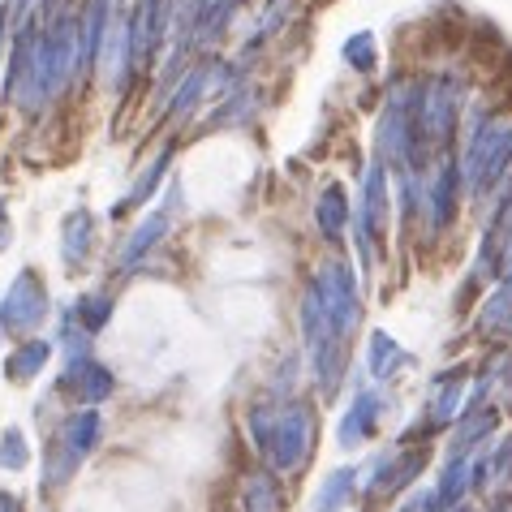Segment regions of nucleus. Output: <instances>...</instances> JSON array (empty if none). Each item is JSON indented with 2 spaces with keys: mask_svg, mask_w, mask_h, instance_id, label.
<instances>
[{
  "mask_svg": "<svg viewBox=\"0 0 512 512\" xmlns=\"http://www.w3.org/2000/svg\"><path fill=\"white\" fill-rule=\"evenodd\" d=\"M48 315V293H44V280L35 272H22L18 280L9 284L5 302H0V323H5V332L13 336H26L35 332L39 319Z\"/></svg>",
  "mask_w": 512,
  "mask_h": 512,
  "instance_id": "f03ea898",
  "label": "nucleus"
},
{
  "mask_svg": "<svg viewBox=\"0 0 512 512\" xmlns=\"http://www.w3.org/2000/svg\"><path fill=\"white\" fill-rule=\"evenodd\" d=\"M371 418H375V401L371 396H362V401L353 405V414L340 422V444H358V439L371 431Z\"/></svg>",
  "mask_w": 512,
  "mask_h": 512,
  "instance_id": "1a4fd4ad",
  "label": "nucleus"
},
{
  "mask_svg": "<svg viewBox=\"0 0 512 512\" xmlns=\"http://www.w3.org/2000/svg\"><path fill=\"white\" fill-rule=\"evenodd\" d=\"M0 512H22L18 508V495H0Z\"/></svg>",
  "mask_w": 512,
  "mask_h": 512,
  "instance_id": "4468645a",
  "label": "nucleus"
},
{
  "mask_svg": "<svg viewBox=\"0 0 512 512\" xmlns=\"http://www.w3.org/2000/svg\"><path fill=\"white\" fill-rule=\"evenodd\" d=\"M349 495H353V469H336V474L319 487L315 508H319V512H340V508L349 504Z\"/></svg>",
  "mask_w": 512,
  "mask_h": 512,
  "instance_id": "423d86ee",
  "label": "nucleus"
},
{
  "mask_svg": "<svg viewBox=\"0 0 512 512\" xmlns=\"http://www.w3.org/2000/svg\"><path fill=\"white\" fill-rule=\"evenodd\" d=\"M78 315H82V323H87L91 332H95V327L112 315V306L104 302V297H82V302H78Z\"/></svg>",
  "mask_w": 512,
  "mask_h": 512,
  "instance_id": "ddd939ff",
  "label": "nucleus"
},
{
  "mask_svg": "<svg viewBox=\"0 0 512 512\" xmlns=\"http://www.w3.org/2000/svg\"><path fill=\"white\" fill-rule=\"evenodd\" d=\"M263 435V452H267V465L289 474L306 461L310 452V414L302 405H289L284 414H276V426L272 431H259Z\"/></svg>",
  "mask_w": 512,
  "mask_h": 512,
  "instance_id": "f257e3e1",
  "label": "nucleus"
},
{
  "mask_svg": "<svg viewBox=\"0 0 512 512\" xmlns=\"http://www.w3.org/2000/svg\"><path fill=\"white\" fill-rule=\"evenodd\" d=\"M26 461H31L26 439H22L18 426H9V431L0 435V465H5V469H26Z\"/></svg>",
  "mask_w": 512,
  "mask_h": 512,
  "instance_id": "9d476101",
  "label": "nucleus"
},
{
  "mask_svg": "<svg viewBox=\"0 0 512 512\" xmlns=\"http://www.w3.org/2000/svg\"><path fill=\"white\" fill-rule=\"evenodd\" d=\"M164 224H168V216H155V220L142 224V229L130 237V246L121 250V267H134V263H138V254H147V250L155 246V237L164 233Z\"/></svg>",
  "mask_w": 512,
  "mask_h": 512,
  "instance_id": "6e6552de",
  "label": "nucleus"
},
{
  "mask_svg": "<svg viewBox=\"0 0 512 512\" xmlns=\"http://www.w3.org/2000/svg\"><path fill=\"white\" fill-rule=\"evenodd\" d=\"M69 388H78L82 401L95 405V401H104L108 396L112 375L104 371V366H95V362H78V366H69Z\"/></svg>",
  "mask_w": 512,
  "mask_h": 512,
  "instance_id": "20e7f679",
  "label": "nucleus"
},
{
  "mask_svg": "<svg viewBox=\"0 0 512 512\" xmlns=\"http://www.w3.org/2000/svg\"><path fill=\"white\" fill-rule=\"evenodd\" d=\"M276 487L267 478H254L246 487V512H276Z\"/></svg>",
  "mask_w": 512,
  "mask_h": 512,
  "instance_id": "9b49d317",
  "label": "nucleus"
},
{
  "mask_svg": "<svg viewBox=\"0 0 512 512\" xmlns=\"http://www.w3.org/2000/svg\"><path fill=\"white\" fill-rule=\"evenodd\" d=\"M0 220H5V207H0ZM5 241H9V233L0 229V250H5Z\"/></svg>",
  "mask_w": 512,
  "mask_h": 512,
  "instance_id": "2eb2a0df",
  "label": "nucleus"
},
{
  "mask_svg": "<svg viewBox=\"0 0 512 512\" xmlns=\"http://www.w3.org/2000/svg\"><path fill=\"white\" fill-rule=\"evenodd\" d=\"M87 246H91V220H87V211H78L65 224V263H82L87 259Z\"/></svg>",
  "mask_w": 512,
  "mask_h": 512,
  "instance_id": "0eeeda50",
  "label": "nucleus"
},
{
  "mask_svg": "<svg viewBox=\"0 0 512 512\" xmlns=\"http://www.w3.org/2000/svg\"><path fill=\"white\" fill-rule=\"evenodd\" d=\"M95 439H99V414H78V418H69L65 422V431H61V465H52V482H61L69 469H74L87 452L95 448Z\"/></svg>",
  "mask_w": 512,
  "mask_h": 512,
  "instance_id": "7ed1b4c3",
  "label": "nucleus"
},
{
  "mask_svg": "<svg viewBox=\"0 0 512 512\" xmlns=\"http://www.w3.org/2000/svg\"><path fill=\"white\" fill-rule=\"evenodd\" d=\"M48 353H52L48 340H26V345L18 353H9V362H5L9 379H31V375H39V371H44V362H48Z\"/></svg>",
  "mask_w": 512,
  "mask_h": 512,
  "instance_id": "39448f33",
  "label": "nucleus"
},
{
  "mask_svg": "<svg viewBox=\"0 0 512 512\" xmlns=\"http://www.w3.org/2000/svg\"><path fill=\"white\" fill-rule=\"evenodd\" d=\"M340 220H345V207H340V194L332 190L323 198V207H319V224H323V233L327 237H336L340 233Z\"/></svg>",
  "mask_w": 512,
  "mask_h": 512,
  "instance_id": "f8f14e48",
  "label": "nucleus"
}]
</instances>
